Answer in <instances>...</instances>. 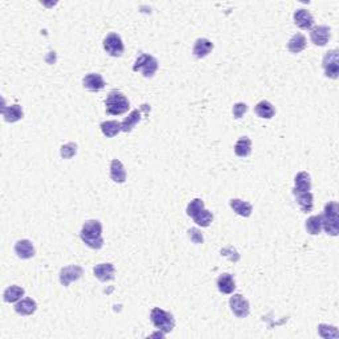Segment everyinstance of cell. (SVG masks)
Masks as SVG:
<instances>
[{
  "instance_id": "9c48e42d",
  "label": "cell",
  "mask_w": 339,
  "mask_h": 339,
  "mask_svg": "<svg viewBox=\"0 0 339 339\" xmlns=\"http://www.w3.org/2000/svg\"><path fill=\"white\" fill-rule=\"evenodd\" d=\"M82 274H84V269L80 265L65 266L60 272V282L62 286H69L73 281H77Z\"/></svg>"
},
{
  "instance_id": "7a4b0ae2",
  "label": "cell",
  "mask_w": 339,
  "mask_h": 339,
  "mask_svg": "<svg viewBox=\"0 0 339 339\" xmlns=\"http://www.w3.org/2000/svg\"><path fill=\"white\" fill-rule=\"evenodd\" d=\"M322 219V228L330 236H338L339 233V205L336 201H329L325 205Z\"/></svg>"
},
{
  "instance_id": "e0dca14e",
  "label": "cell",
  "mask_w": 339,
  "mask_h": 339,
  "mask_svg": "<svg viewBox=\"0 0 339 339\" xmlns=\"http://www.w3.org/2000/svg\"><path fill=\"white\" fill-rule=\"evenodd\" d=\"M217 288H219L220 292L224 294L233 293L236 289V282L233 276L229 273L221 274V276L217 278Z\"/></svg>"
},
{
  "instance_id": "1f68e13d",
  "label": "cell",
  "mask_w": 339,
  "mask_h": 339,
  "mask_svg": "<svg viewBox=\"0 0 339 339\" xmlns=\"http://www.w3.org/2000/svg\"><path fill=\"white\" fill-rule=\"evenodd\" d=\"M201 209H204V201L201 200V199H195V200L191 201L188 204V207H187V215L193 217V216L196 215V213H199Z\"/></svg>"
},
{
  "instance_id": "603a6c76",
  "label": "cell",
  "mask_w": 339,
  "mask_h": 339,
  "mask_svg": "<svg viewBox=\"0 0 339 339\" xmlns=\"http://www.w3.org/2000/svg\"><path fill=\"white\" fill-rule=\"evenodd\" d=\"M296 200L302 212H312L313 209V193L312 192H293Z\"/></svg>"
},
{
  "instance_id": "5bb4252c",
  "label": "cell",
  "mask_w": 339,
  "mask_h": 339,
  "mask_svg": "<svg viewBox=\"0 0 339 339\" xmlns=\"http://www.w3.org/2000/svg\"><path fill=\"white\" fill-rule=\"evenodd\" d=\"M1 114L7 122H17L24 117L23 109L20 105H11V106H3Z\"/></svg>"
},
{
  "instance_id": "44dd1931",
  "label": "cell",
  "mask_w": 339,
  "mask_h": 339,
  "mask_svg": "<svg viewBox=\"0 0 339 339\" xmlns=\"http://www.w3.org/2000/svg\"><path fill=\"white\" fill-rule=\"evenodd\" d=\"M229 205H231V208L233 209L237 215L243 216V217H249V216L252 215V211H253L251 203L240 200V199H232V200L229 201Z\"/></svg>"
},
{
  "instance_id": "f1b7e54d",
  "label": "cell",
  "mask_w": 339,
  "mask_h": 339,
  "mask_svg": "<svg viewBox=\"0 0 339 339\" xmlns=\"http://www.w3.org/2000/svg\"><path fill=\"white\" fill-rule=\"evenodd\" d=\"M306 231L313 236L320 235L321 231H322V219H321L320 215L312 216L306 220Z\"/></svg>"
},
{
  "instance_id": "5b68a950",
  "label": "cell",
  "mask_w": 339,
  "mask_h": 339,
  "mask_svg": "<svg viewBox=\"0 0 339 339\" xmlns=\"http://www.w3.org/2000/svg\"><path fill=\"white\" fill-rule=\"evenodd\" d=\"M158 69V61L157 58L150 56V54L143 53L141 54L137 61L133 65V70L134 72H142V74L145 77H153Z\"/></svg>"
},
{
  "instance_id": "d4e9b609",
  "label": "cell",
  "mask_w": 339,
  "mask_h": 339,
  "mask_svg": "<svg viewBox=\"0 0 339 339\" xmlns=\"http://www.w3.org/2000/svg\"><path fill=\"white\" fill-rule=\"evenodd\" d=\"M141 117H142L141 110H138V109H137V110H133V112L121 122V129H122V131H125V133H130V131L133 130V127L141 121Z\"/></svg>"
},
{
  "instance_id": "30bf717a",
  "label": "cell",
  "mask_w": 339,
  "mask_h": 339,
  "mask_svg": "<svg viewBox=\"0 0 339 339\" xmlns=\"http://www.w3.org/2000/svg\"><path fill=\"white\" fill-rule=\"evenodd\" d=\"M310 39H312L314 45L325 46L330 39V28L326 27V25H318V27L312 28Z\"/></svg>"
},
{
  "instance_id": "7c38bea8",
  "label": "cell",
  "mask_w": 339,
  "mask_h": 339,
  "mask_svg": "<svg viewBox=\"0 0 339 339\" xmlns=\"http://www.w3.org/2000/svg\"><path fill=\"white\" fill-rule=\"evenodd\" d=\"M294 24L301 29H312L314 19L312 13L306 9H297L294 12Z\"/></svg>"
},
{
  "instance_id": "8fae6325",
  "label": "cell",
  "mask_w": 339,
  "mask_h": 339,
  "mask_svg": "<svg viewBox=\"0 0 339 339\" xmlns=\"http://www.w3.org/2000/svg\"><path fill=\"white\" fill-rule=\"evenodd\" d=\"M82 84H84V88L90 90V92H100L105 88V80L102 78V76L98 73H89L86 74L82 80Z\"/></svg>"
},
{
  "instance_id": "d6986e66",
  "label": "cell",
  "mask_w": 339,
  "mask_h": 339,
  "mask_svg": "<svg viewBox=\"0 0 339 339\" xmlns=\"http://www.w3.org/2000/svg\"><path fill=\"white\" fill-rule=\"evenodd\" d=\"M110 177L116 183H125L126 180V171L122 162L118 159H113L110 163Z\"/></svg>"
},
{
  "instance_id": "3957f363",
  "label": "cell",
  "mask_w": 339,
  "mask_h": 339,
  "mask_svg": "<svg viewBox=\"0 0 339 339\" xmlns=\"http://www.w3.org/2000/svg\"><path fill=\"white\" fill-rule=\"evenodd\" d=\"M106 105V113L112 114V116H121L129 110L130 108V102L126 97L118 90H112L109 93L108 98L105 101Z\"/></svg>"
},
{
  "instance_id": "484cf974",
  "label": "cell",
  "mask_w": 339,
  "mask_h": 339,
  "mask_svg": "<svg viewBox=\"0 0 339 339\" xmlns=\"http://www.w3.org/2000/svg\"><path fill=\"white\" fill-rule=\"evenodd\" d=\"M24 293H25V290H24L21 286L12 285L9 286V288H7L5 292H4L3 294L4 301H5V302H9V304H12V302H17V301L21 300V297L24 296Z\"/></svg>"
},
{
  "instance_id": "277c9868",
  "label": "cell",
  "mask_w": 339,
  "mask_h": 339,
  "mask_svg": "<svg viewBox=\"0 0 339 339\" xmlns=\"http://www.w3.org/2000/svg\"><path fill=\"white\" fill-rule=\"evenodd\" d=\"M150 320L155 328L163 333L172 332V329L175 328V318L172 314L159 308L151 309Z\"/></svg>"
},
{
  "instance_id": "ac0fdd59",
  "label": "cell",
  "mask_w": 339,
  "mask_h": 339,
  "mask_svg": "<svg viewBox=\"0 0 339 339\" xmlns=\"http://www.w3.org/2000/svg\"><path fill=\"white\" fill-rule=\"evenodd\" d=\"M312 189V180L308 172L297 173L294 177V188L293 192H310Z\"/></svg>"
},
{
  "instance_id": "4dcf8cb0",
  "label": "cell",
  "mask_w": 339,
  "mask_h": 339,
  "mask_svg": "<svg viewBox=\"0 0 339 339\" xmlns=\"http://www.w3.org/2000/svg\"><path fill=\"white\" fill-rule=\"evenodd\" d=\"M318 334L325 339L338 338L339 337V332L336 326H329V325L325 324H321L320 326H318Z\"/></svg>"
},
{
  "instance_id": "4fadbf2b",
  "label": "cell",
  "mask_w": 339,
  "mask_h": 339,
  "mask_svg": "<svg viewBox=\"0 0 339 339\" xmlns=\"http://www.w3.org/2000/svg\"><path fill=\"white\" fill-rule=\"evenodd\" d=\"M15 310L20 316H32L37 310V304L32 298H23L21 301H17L15 305Z\"/></svg>"
},
{
  "instance_id": "2e32d148",
  "label": "cell",
  "mask_w": 339,
  "mask_h": 339,
  "mask_svg": "<svg viewBox=\"0 0 339 339\" xmlns=\"http://www.w3.org/2000/svg\"><path fill=\"white\" fill-rule=\"evenodd\" d=\"M94 276H96L100 281L106 282L110 281L114 278V266L112 264H98L94 266Z\"/></svg>"
},
{
  "instance_id": "f546056e",
  "label": "cell",
  "mask_w": 339,
  "mask_h": 339,
  "mask_svg": "<svg viewBox=\"0 0 339 339\" xmlns=\"http://www.w3.org/2000/svg\"><path fill=\"white\" fill-rule=\"evenodd\" d=\"M193 221L197 224V225H200V227L203 228H207L211 225L212 220H213V215H212L211 212L207 211V209H201L199 213H196V215L193 216L192 217Z\"/></svg>"
},
{
  "instance_id": "cb8c5ba5",
  "label": "cell",
  "mask_w": 339,
  "mask_h": 339,
  "mask_svg": "<svg viewBox=\"0 0 339 339\" xmlns=\"http://www.w3.org/2000/svg\"><path fill=\"white\" fill-rule=\"evenodd\" d=\"M305 48H306V39L302 33H296L288 42V49L290 53H301Z\"/></svg>"
},
{
  "instance_id": "52a82bcc",
  "label": "cell",
  "mask_w": 339,
  "mask_h": 339,
  "mask_svg": "<svg viewBox=\"0 0 339 339\" xmlns=\"http://www.w3.org/2000/svg\"><path fill=\"white\" fill-rule=\"evenodd\" d=\"M104 49L106 50V53L110 54L112 57H121L124 53V42L121 40L120 35L117 33H110L106 36V39L104 40Z\"/></svg>"
},
{
  "instance_id": "836d02e7",
  "label": "cell",
  "mask_w": 339,
  "mask_h": 339,
  "mask_svg": "<svg viewBox=\"0 0 339 339\" xmlns=\"http://www.w3.org/2000/svg\"><path fill=\"white\" fill-rule=\"evenodd\" d=\"M247 112L248 105L244 104V102H237V104H235V106H233V116H235V118H237V120L241 118Z\"/></svg>"
},
{
  "instance_id": "d6a6232c",
  "label": "cell",
  "mask_w": 339,
  "mask_h": 339,
  "mask_svg": "<svg viewBox=\"0 0 339 339\" xmlns=\"http://www.w3.org/2000/svg\"><path fill=\"white\" fill-rule=\"evenodd\" d=\"M76 153H77V145H76V143L70 142V143H68V145H65V146L61 147L62 158H65V159L72 158Z\"/></svg>"
},
{
  "instance_id": "4316f807",
  "label": "cell",
  "mask_w": 339,
  "mask_h": 339,
  "mask_svg": "<svg viewBox=\"0 0 339 339\" xmlns=\"http://www.w3.org/2000/svg\"><path fill=\"white\" fill-rule=\"evenodd\" d=\"M101 131L104 133V135H106L108 138H113L116 137L120 131H122L121 129V122L118 121H105L101 124Z\"/></svg>"
},
{
  "instance_id": "83f0119b",
  "label": "cell",
  "mask_w": 339,
  "mask_h": 339,
  "mask_svg": "<svg viewBox=\"0 0 339 339\" xmlns=\"http://www.w3.org/2000/svg\"><path fill=\"white\" fill-rule=\"evenodd\" d=\"M235 153L239 157H248L252 153V141L248 137L240 138L235 145Z\"/></svg>"
},
{
  "instance_id": "e575fe53",
  "label": "cell",
  "mask_w": 339,
  "mask_h": 339,
  "mask_svg": "<svg viewBox=\"0 0 339 339\" xmlns=\"http://www.w3.org/2000/svg\"><path fill=\"white\" fill-rule=\"evenodd\" d=\"M189 237H191V240H192L193 243L195 244H203V241H204V239H203V235H201L200 231H197V229H189Z\"/></svg>"
},
{
  "instance_id": "9a60e30c",
  "label": "cell",
  "mask_w": 339,
  "mask_h": 339,
  "mask_svg": "<svg viewBox=\"0 0 339 339\" xmlns=\"http://www.w3.org/2000/svg\"><path fill=\"white\" fill-rule=\"evenodd\" d=\"M15 252L20 258L28 260L35 256V247L29 240H20L15 245Z\"/></svg>"
},
{
  "instance_id": "ffe728a7",
  "label": "cell",
  "mask_w": 339,
  "mask_h": 339,
  "mask_svg": "<svg viewBox=\"0 0 339 339\" xmlns=\"http://www.w3.org/2000/svg\"><path fill=\"white\" fill-rule=\"evenodd\" d=\"M213 49V44L208 39H199L196 40L195 45H193V54L197 58H203L208 56Z\"/></svg>"
},
{
  "instance_id": "6da1fadb",
  "label": "cell",
  "mask_w": 339,
  "mask_h": 339,
  "mask_svg": "<svg viewBox=\"0 0 339 339\" xmlns=\"http://www.w3.org/2000/svg\"><path fill=\"white\" fill-rule=\"evenodd\" d=\"M80 237L89 248L92 249H101L104 247L102 239V224L98 220H88L84 224Z\"/></svg>"
},
{
  "instance_id": "ba28073f",
  "label": "cell",
  "mask_w": 339,
  "mask_h": 339,
  "mask_svg": "<svg viewBox=\"0 0 339 339\" xmlns=\"http://www.w3.org/2000/svg\"><path fill=\"white\" fill-rule=\"evenodd\" d=\"M229 306H231L232 312L236 317L239 318H245L249 314V302H248L247 298H244V296L241 294H233L229 300Z\"/></svg>"
},
{
  "instance_id": "7402d4cb",
  "label": "cell",
  "mask_w": 339,
  "mask_h": 339,
  "mask_svg": "<svg viewBox=\"0 0 339 339\" xmlns=\"http://www.w3.org/2000/svg\"><path fill=\"white\" fill-rule=\"evenodd\" d=\"M254 112H256V114H257L260 118H265V120H270V118L276 114V110H274L273 105L266 100L260 101V102L256 105Z\"/></svg>"
},
{
  "instance_id": "8992f818",
  "label": "cell",
  "mask_w": 339,
  "mask_h": 339,
  "mask_svg": "<svg viewBox=\"0 0 339 339\" xmlns=\"http://www.w3.org/2000/svg\"><path fill=\"white\" fill-rule=\"evenodd\" d=\"M322 66H324L325 76L329 78L336 80L338 78L339 74V52L337 49L329 50L328 53L325 54L324 60H322Z\"/></svg>"
}]
</instances>
